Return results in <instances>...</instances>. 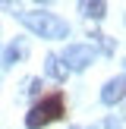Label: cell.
I'll use <instances>...</instances> for the list:
<instances>
[{
    "label": "cell",
    "instance_id": "7",
    "mask_svg": "<svg viewBox=\"0 0 126 129\" xmlns=\"http://www.w3.org/2000/svg\"><path fill=\"white\" fill-rule=\"evenodd\" d=\"M79 10L85 13L88 19H104V13H107V3H101V0H94V3H79Z\"/></svg>",
    "mask_w": 126,
    "mask_h": 129
},
{
    "label": "cell",
    "instance_id": "2",
    "mask_svg": "<svg viewBox=\"0 0 126 129\" xmlns=\"http://www.w3.org/2000/svg\"><path fill=\"white\" fill-rule=\"evenodd\" d=\"M66 117V94L63 91H50L44 98H38L32 104V110L25 113V126L28 129H44L50 123H60Z\"/></svg>",
    "mask_w": 126,
    "mask_h": 129
},
{
    "label": "cell",
    "instance_id": "4",
    "mask_svg": "<svg viewBox=\"0 0 126 129\" xmlns=\"http://www.w3.org/2000/svg\"><path fill=\"white\" fill-rule=\"evenodd\" d=\"M126 98V76H117V79H107L104 88H101V101H104L107 107L120 104V101Z\"/></svg>",
    "mask_w": 126,
    "mask_h": 129
},
{
    "label": "cell",
    "instance_id": "5",
    "mask_svg": "<svg viewBox=\"0 0 126 129\" xmlns=\"http://www.w3.org/2000/svg\"><path fill=\"white\" fill-rule=\"evenodd\" d=\"M44 69H47V76H50V79H57V82H66V76H69V69L63 66L60 57H54V54L47 57V66H44Z\"/></svg>",
    "mask_w": 126,
    "mask_h": 129
},
{
    "label": "cell",
    "instance_id": "1",
    "mask_svg": "<svg viewBox=\"0 0 126 129\" xmlns=\"http://www.w3.org/2000/svg\"><path fill=\"white\" fill-rule=\"evenodd\" d=\"M19 22L38 38H47V41H60V38H69V25L66 19H60L57 13L47 10H22L19 13Z\"/></svg>",
    "mask_w": 126,
    "mask_h": 129
},
{
    "label": "cell",
    "instance_id": "9",
    "mask_svg": "<svg viewBox=\"0 0 126 129\" xmlns=\"http://www.w3.org/2000/svg\"><path fill=\"white\" fill-rule=\"evenodd\" d=\"M91 129H120V126H117V120H113V117H104V120H98Z\"/></svg>",
    "mask_w": 126,
    "mask_h": 129
},
{
    "label": "cell",
    "instance_id": "8",
    "mask_svg": "<svg viewBox=\"0 0 126 129\" xmlns=\"http://www.w3.org/2000/svg\"><path fill=\"white\" fill-rule=\"evenodd\" d=\"M88 35H91L94 41L101 44V50H104V54H113V47H117V44H113V41H110L107 35H101V31H88Z\"/></svg>",
    "mask_w": 126,
    "mask_h": 129
},
{
    "label": "cell",
    "instance_id": "3",
    "mask_svg": "<svg viewBox=\"0 0 126 129\" xmlns=\"http://www.w3.org/2000/svg\"><path fill=\"white\" fill-rule=\"evenodd\" d=\"M60 63L66 69H85V66L94 63V47H91V44H69V47L63 50Z\"/></svg>",
    "mask_w": 126,
    "mask_h": 129
},
{
    "label": "cell",
    "instance_id": "6",
    "mask_svg": "<svg viewBox=\"0 0 126 129\" xmlns=\"http://www.w3.org/2000/svg\"><path fill=\"white\" fill-rule=\"evenodd\" d=\"M25 57V44L22 41H13L10 47H6V54H3V66H13L16 60H22Z\"/></svg>",
    "mask_w": 126,
    "mask_h": 129
}]
</instances>
